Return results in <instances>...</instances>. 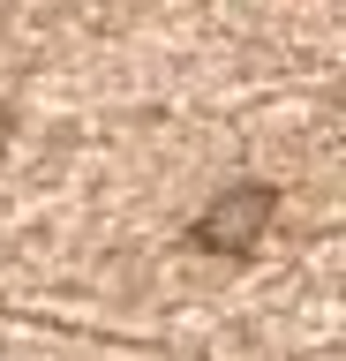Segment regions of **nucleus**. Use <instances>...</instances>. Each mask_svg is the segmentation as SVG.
Instances as JSON below:
<instances>
[{"instance_id":"obj_1","label":"nucleus","mask_w":346,"mask_h":361,"mask_svg":"<svg viewBox=\"0 0 346 361\" xmlns=\"http://www.w3.org/2000/svg\"><path fill=\"white\" fill-rule=\"evenodd\" d=\"M271 211H278V188L241 180V188H226V196L196 219V248H249V241H264Z\"/></svg>"}]
</instances>
